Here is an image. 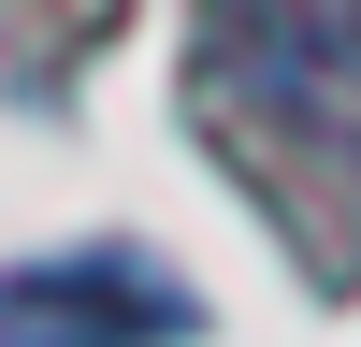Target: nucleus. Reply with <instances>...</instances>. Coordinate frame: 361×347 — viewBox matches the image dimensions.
Instances as JSON below:
<instances>
[{
	"mask_svg": "<svg viewBox=\"0 0 361 347\" xmlns=\"http://www.w3.org/2000/svg\"><path fill=\"white\" fill-rule=\"evenodd\" d=\"M188 130L318 289H361V0H188Z\"/></svg>",
	"mask_w": 361,
	"mask_h": 347,
	"instance_id": "f257e3e1",
	"label": "nucleus"
},
{
	"mask_svg": "<svg viewBox=\"0 0 361 347\" xmlns=\"http://www.w3.org/2000/svg\"><path fill=\"white\" fill-rule=\"evenodd\" d=\"M188 289H159L145 260H15L0 275V347H173Z\"/></svg>",
	"mask_w": 361,
	"mask_h": 347,
	"instance_id": "f03ea898",
	"label": "nucleus"
}]
</instances>
